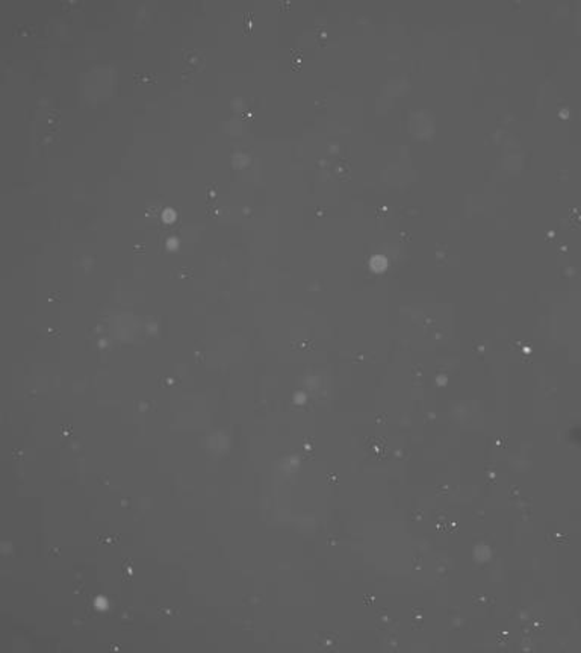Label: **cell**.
Segmentation results:
<instances>
[{"mask_svg": "<svg viewBox=\"0 0 581 653\" xmlns=\"http://www.w3.org/2000/svg\"><path fill=\"white\" fill-rule=\"evenodd\" d=\"M184 59H185L187 67H190V70L193 71V70H195L198 65H201V62H203V55H201L198 50H195V49H188V50L184 52Z\"/></svg>", "mask_w": 581, "mask_h": 653, "instance_id": "1", "label": "cell"}]
</instances>
